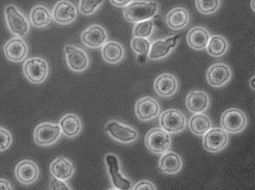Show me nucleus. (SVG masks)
<instances>
[{
    "label": "nucleus",
    "mask_w": 255,
    "mask_h": 190,
    "mask_svg": "<svg viewBox=\"0 0 255 190\" xmlns=\"http://www.w3.org/2000/svg\"><path fill=\"white\" fill-rule=\"evenodd\" d=\"M158 10V4L153 0H135L124 7V15L126 20L137 22L151 19Z\"/></svg>",
    "instance_id": "nucleus-1"
},
{
    "label": "nucleus",
    "mask_w": 255,
    "mask_h": 190,
    "mask_svg": "<svg viewBox=\"0 0 255 190\" xmlns=\"http://www.w3.org/2000/svg\"><path fill=\"white\" fill-rule=\"evenodd\" d=\"M25 77L31 83L39 84L47 78L49 66L47 61L41 57H33L27 59L23 65Z\"/></svg>",
    "instance_id": "nucleus-2"
},
{
    "label": "nucleus",
    "mask_w": 255,
    "mask_h": 190,
    "mask_svg": "<svg viewBox=\"0 0 255 190\" xmlns=\"http://www.w3.org/2000/svg\"><path fill=\"white\" fill-rule=\"evenodd\" d=\"M4 15L7 25L12 33L19 37L27 34L29 28L28 22L16 7L12 4L7 5Z\"/></svg>",
    "instance_id": "nucleus-3"
},
{
    "label": "nucleus",
    "mask_w": 255,
    "mask_h": 190,
    "mask_svg": "<svg viewBox=\"0 0 255 190\" xmlns=\"http://www.w3.org/2000/svg\"><path fill=\"white\" fill-rule=\"evenodd\" d=\"M145 143L152 153L162 154L169 149L171 139L169 133L161 128L156 127L148 132L145 138Z\"/></svg>",
    "instance_id": "nucleus-4"
},
{
    "label": "nucleus",
    "mask_w": 255,
    "mask_h": 190,
    "mask_svg": "<svg viewBox=\"0 0 255 190\" xmlns=\"http://www.w3.org/2000/svg\"><path fill=\"white\" fill-rule=\"evenodd\" d=\"M159 123L160 128L168 133L176 134L185 128L186 120L184 115L179 110L169 109L160 114Z\"/></svg>",
    "instance_id": "nucleus-5"
},
{
    "label": "nucleus",
    "mask_w": 255,
    "mask_h": 190,
    "mask_svg": "<svg viewBox=\"0 0 255 190\" xmlns=\"http://www.w3.org/2000/svg\"><path fill=\"white\" fill-rule=\"evenodd\" d=\"M247 124V118L241 110L232 108L225 110L221 117V125L227 132L238 133L242 132Z\"/></svg>",
    "instance_id": "nucleus-6"
},
{
    "label": "nucleus",
    "mask_w": 255,
    "mask_h": 190,
    "mask_svg": "<svg viewBox=\"0 0 255 190\" xmlns=\"http://www.w3.org/2000/svg\"><path fill=\"white\" fill-rule=\"evenodd\" d=\"M61 133L59 125L49 122L38 125L33 132V138L36 144L46 146L53 144L59 138Z\"/></svg>",
    "instance_id": "nucleus-7"
},
{
    "label": "nucleus",
    "mask_w": 255,
    "mask_h": 190,
    "mask_svg": "<svg viewBox=\"0 0 255 190\" xmlns=\"http://www.w3.org/2000/svg\"><path fill=\"white\" fill-rule=\"evenodd\" d=\"M64 52L67 65L73 71L81 72L89 66V56L83 49L68 44L65 46Z\"/></svg>",
    "instance_id": "nucleus-8"
},
{
    "label": "nucleus",
    "mask_w": 255,
    "mask_h": 190,
    "mask_svg": "<svg viewBox=\"0 0 255 190\" xmlns=\"http://www.w3.org/2000/svg\"><path fill=\"white\" fill-rule=\"evenodd\" d=\"M232 72L230 67L223 62H217L211 65L206 74V79L210 85L221 87L231 80Z\"/></svg>",
    "instance_id": "nucleus-9"
},
{
    "label": "nucleus",
    "mask_w": 255,
    "mask_h": 190,
    "mask_svg": "<svg viewBox=\"0 0 255 190\" xmlns=\"http://www.w3.org/2000/svg\"><path fill=\"white\" fill-rule=\"evenodd\" d=\"M229 137L223 129L216 127L210 129L203 137V145L207 151L218 152L223 149L228 144Z\"/></svg>",
    "instance_id": "nucleus-10"
},
{
    "label": "nucleus",
    "mask_w": 255,
    "mask_h": 190,
    "mask_svg": "<svg viewBox=\"0 0 255 190\" xmlns=\"http://www.w3.org/2000/svg\"><path fill=\"white\" fill-rule=\"evenodd\" d=\"M78 16L77 8L71 1L61 0L53 8L52 16L57 23L66 25L76 20Z\"/></svg>",
    "instance_id": "nucleus-11"
},
{
    "label": "nucleus",
    "mask_w": 255,
    "mask_h": 190,
    "mask_svg": "<svg viewBox=\"0 0 255 190\" xmlns=\"http://www.w3.org/2000/svg\"><path fill=\"white\" fill-rule=\"evenodd\" d=\"M14 175L19 183L28 185L37 180L39 175V170L37 165L33 161L23 160L16 166Z\"/></svg>",
    "instance_id": "nucleus-12"
},
{
    "label": "nucleus",
    "mask_w": 255,
    "mask_h": 190,
    "mask_svg": "<svg viewBox=\"0 0 255 190\" xmlns=\"http://www.w3.org/2000/svg\"><path fill=\"white\" fill-rule=\"evenodd\" d=\"M105 162L112 182L115 187L122 190L130 189V181L120 172L119 163L117 156L113 154H108L105 157Z\"/></svg>",
    "instance_id": "nucleus-13"
},
{
    "label": "nucleus",
    "mask_w": 255,
    "mask_h": 190,
    "mask_svg": "<svg viewBox=\"0 0 255 190\" xmlns=\"http://www.w3.org/2000/svg\"><path fill=\"white\" fill-rule=\"evenodd\" d=\"M107 38L108 35L106 30L99 24L91 25L81 34L82 42L91 48L102 47L107 42Z\"/></svg>",
    "instance_id": "nucleus-14"
},
{
    "label": "nucleus",
    "mask_w": 255,
    "mask_h": 190,
    "mask_svg": "<svg viewBox=\"0 0 255 190\" xmlns=\"http://www.w3.org/2000/svg\"><path fill=\"white\" fill-rule=\"evenodd\" d=\"M179 36L175 35L154 41L150 45L148 58L151 60H158L166 57L176 46Z\"/></svg>",
    "instance_id": "nucleus-15"
},
{
    "label": "nucleus",
    "mask_w": 255,
    "mask_h": 190,
    "mask_svg": "<svg viewBox=\"0 0 255 190\" xmlns=\"http://www.w3.org/2000/svg\"><path fill=\"white\" fill-rule=\"evenodd\" d=\"M156 93L161 97H169L174 95L178 88V82L172 74L164 73L158 75L154 81Z\"/></svg>",
    "instance_id": "nucleus-16"
},
{
    "label": "nucleus",
    "mask_w": 255,
    "mask_h": 190,
    "mask_svg": "<svg viewBox=\"0 0 255 190\" xmlns=\"http://www.w3.org/2000/svg\"><path fill=\"white\" fill-rule=\"evenodd\" d=\"M160 111V105L157 101L150 97H143L138 100L135 104V113L142 121H149L155 118Z\"/></svg>",
    "instance_id": "nucleus-17"
},
{
    "label": "nucleus",
    "mask_w": 255,
    "mask_h": 190,
    "mask_svg": "<svg viewBox=\"0 0 255 190\" xmlns=\"http://www.w3.org/2000/svg\"><path fill=\"white\" fill-rule=\"evenodd\" d=\"M105 131L112 137L123 143L132 142L137 136L134 129L116 121L109 122L105 127Z\"/></svg>",
    "instance_id": "nucleus-18"
},
{
    "label": "nucleus",
    "mask_w": 255,
    "mask_h": 190,
    "mask_svg": "<svg viewBox=\"0 0 255 190\" xmlns=\"http://www.w3.org/2000/svg\"><path fill=\"white\" fill-rule=\"evenodd\" d=\"M27 52L28 47L26 43L20 37L10 39L4 47L6 57L13 62L23 60L26 56Z\"/></svg>",
    "instance_id": "nucleus-19"
},
{
    "label": "nucleus",
    "mask_w": 255,
    "mask_h": 190,
    "mask_svg": "<svg viewBox=\"0 0 255 190\" xmlns=\"http://www.w3.org/2000/svg\"><path fill=\"white\" fill-rule=\"evenodd\" d=\"M186 106L192 113H200L209 107L210 100L207 94L201 90L190 91L186 97Z\"/></svg>",
    "instance_id": "nucleus-20"
},
{
    "label": "nucleus",
    "mask_w": 255,
    "mask_h": 190,
    "mask_svg": "<svg viewBox=\"0 0 255 190\" xmlns=\"http://www.w3.org/2000/svg\"><path fill=\"white\" fill-rule=\"evenodd\" d=\"M182 167L181 157L173 151H166L163 153L159 160V169L165 174H176L180 171Z\"/></svg>",
    "instance_id": "nucleus-21"
},
{
    "label": "nucleus",
    "mask_w": 255,
    "mask_h": 190,
    "mask_svg": "<svg viewBox=\"0 0 255 190\" xmlns=\"http://www.w3.org/2000/svg\"><path fill=\"white\" fill-rule=\"evenodd\" d=\"M210 37L208 31L202 26H195L191 28L186 36L189 46L197 50L205 49Z\"/></svg>",
    "instance_id": "nucleus-22"
},
{
    "label": "nucleus",
    "mask_w": 255,
    "mask_h": 190,
    "mask_svg": "<svg viewBox=\"0 0 255 190\" xmlns=\"http://www.w3.org/2000/svg\"><path fill=\"white\" fill-rule=\"evenodd\" d=\"M103 59L108 63L116 64L120 62L124 56V49L121 43L116 41L106 42L101 48Z\"/></svg>",
    "instance_id": "nucleus-23"
},
{
    "label": "nucleus",
    "mask_w": 255,
    "mask_h": 190,
    "mask_svg": "<svg viewBox=\"0 0 255 190\" xmlns=\"http://www.w3.org/2000/svg\"><path fill=\"white\" fill-rule=\"evenodd\" d=\"M189 20L188 11L184 8L177 7L170 10L166 16V22L170 28L178 30L184 27Z\"/></svg>",
    "instance_id": "nucleus-24"
},
{
    "label": "nucleus",
    "mask_w": 255,
    "mask_h": 190,
    "mask_svg": "<svg viewBox=\"0 0 255 190\" xmlns=\"http://www.w3.org/2000/svg\"><path fill=\"white\" fill-rule=\"evenodd\" d=\"M50 170L52 176L64 181L72 176L74 169L68 159L60 157L55 159L51 164Z\"/></svg>",
    "instance_id": "nucleus-25"
},
{
    "label": "nucleus",
    "mask_w": 255,
    "mask_h": 190,
    "mask_svg": "<svg viewBox=\"0 0 255 190\" xmlns=\"http://www.w3.org/2000/svg\"><path fill=\"white\" fill-rule=\"evenodd\" d=\"M188 127L190 131L197 136H203L212 128V122L208 116L195 113L189 120Z\"/></svg>",
    "instance_id": "nucleus-26"
},
{
    "label": "nucleus",
    "mask_w": 255,
    "mask_h": 190,
    "mask_svg": "<svg viewBox=\"0 0 255 190\" xmlns=\"http://www.w3.org/2000/svg\"><path fill=\"white\" fill-rule=\"evenodd\" d=\"M206 48L209 55L220 57L225 55L228 51L229 43L224 37L215 34L210 36Z\"/></svg>",
    "instance_id": "nucleus-27"
},
{
    "label": "nucleus",
    "mask_w": 255,
    "mask_h": 190,
    "mask_svg": "<svg viewBox=\"0 0 255 190\" xmlns=\"http://www.w3.org/2000/svg\"><path fill=\"white\" fill-rule=\"evenodd\" d=\"M52 15L45 6L37 5L34 6L30 13V19L32 24L37 27H43L50 24Z\"/></svg>",
    "instance_id": "nucleus-28"
},
{
    "label": "nucleus",
    "mask_w": 255,
    "mask_h": 190,
    "mask_svg": "<svg viewBox=\"0 0 255 190\" xmlns=\"http://www.w3.org/2000/svg\"><path fill=\"white\" fill-rule=\"evenodd\" d=\"M60 127L61 131L68 137L77 135L81 128L79 119L75 115L68 114L65 116L60 121Z\"/></svg>",
    "instance_id": "nucleus-29"
},
{
    "label": "nucleus",
    "mask_w": 255,
    "mask_h": 190,
    "mask_svg": "<svg viewBox=\"0 0 255 190\" xmlns=\"http://www.w3.org/2000/svg\"><path fill=\"white\" fill-rule=\"evenodd\" d=\"M153 27L151 19L136 22L132 30L133 36L147 38L151 34Z\"/></svg>",
    "instance_id": "nucleus-30"
},
{
    "label": "nucleus",
    "mask_w": 255,
    "mask_h": 190,
    "mask_svg": "<svg viewBox=\"0 0 255 190\" xmlns=\"http://www.w3.org/2000/svg\"><path fill=\"white\" fill-rule=\"evenodd\" d=\"M150 43L146 38L134 36L130 43L132 50L137 55L148 56Z\"/></svg>",
    "instance_id": "nucleus-31"
},
{
    "label": "nucleus",
    "mask_w": 255,
    "mask_h": 190,
    "mask_svg": "<svg viewBox=\"0 0 255 190\" xmlns=\"http://www.w3.org/2000/svg\"><path fill=\"white\" fill-rule=\"evenodd\" d=\"M220 0H196L197 9L204 14L216 12L220 7Z\"/></svg>",
    "instance_id": "nucleus-32"
},
{
    "label": "nucleus",
    "mask_w": 255,
    "mask_h": 190,
    "mask_svg": "<svg viewBox=\"0 0 255 190\" xmlns=\"http://www.w3.org/2000/svg\"><path fill=\"white\" fill-rule=\"evenodd\" d=\"M104 0H79L78 9L85 15L94 14L102 5Z\"/></svg>",
    "instance_id": "nucleus-33"
},
{
    "label": "nucleus",
    "mask_w": 255,
    "mask_h": 190,
    "mask_svg": "<svg viewBox=\"0 0 255 190\" xmlns=\"http://www.w3.org/2000/svg\"><path fill=\"white\" fill-rule=\"evenodd\" d=\"M13 138L8 130L0 126V152L7 150L11 145Z\"/></svg>",
    "instance_id": "nucleus-34"
},
{
    "label": "nucleus",
    "mask_w": 255,
    "mask_h": 190,
    "mask_svg": "<svg viewBox=\"0 0 255 190\" xmlns=\"http://www.w3.org/2000/svg\"><path fill=\"white\" fill-rule=\"evenodd\" d=\"M50 190H69L70 189L63 180L56 178L52 176L49 183Z\"/></svg>",
    "instance_id": "nucleus-35"
},
{
    "label": "nucleus",
    "mask_w": 255,
    "mask_h": 190,
    "mask_svg": "<svg viewBox=\"0 0 255 190\" xmlns=\"http://www.w3.org/2000/svg\"><path fill=\"white\" fill-rule=\"evenodd\" d=\"M134 190H155L156 188L154 185L148 181H142L138 183L134 188Z\"/></svg>",
    "instance_id": "nucleus-36"
},
{
    "label": "nucleus",
    "mask_w": 255,
    "mask_h": 190,
    "mask_svg": "<svg viewBox=\"0 0 255 190\" xmlns=\"http://www.w3.org/2000/svg\"><path fill=\"white\" fill-rule=\"evenodd\" d=\"M12 190L13 188L10 182L3 178H0V190Z\"/></svg>",
    "instance_id": "nucleus-37"
},
{
    "label": "nucleus",
    "mask_w": 255,
    "mask_h": 190,
    "mask_svg": "<svg viewBox=\"0 0 255 190\" xmlns=\"http://www.w3.org/2000/svg\"><path fill=\"white\" fill-rule=\"evenodd\" d=\"M133 0H110L114 5L117 7H125Z\"/></svg>",
    "instance_id": "nucleus-38"
},
{
    "label": "nucleus",
    "mask_w": 255,
    "mask_h": 190,
    "mask_svg": "<svg viewBox=\"0 0 255 190\" xmlns=\"http://www.w3.org/2000/svg\"><path fill=\"white\" fill-rule=\"evenodd\" d=\"M147 56L137 55V62L139 64H143L145 63Z\"/></svg>",
    "instance_id": "nucleus-39"
},
{
    "label": "nucleus",
    "mask_w": 255,
    "mask_h": 190,
    "mask_svg": "<svg viewBox=\"0 0 255 190\" xmlns=\"http://www.w3.org/2000/svg\"><path fill=\"white\" fill-rule=\"evenodd\" d=\"M250 87L253 89V90H255V76L253 75L252 77H251L250 82H249Z\"/></svg>",
    "instance_id": "nucleus-40"
},
{
    "label": "nucleus",
    "mask_w": 255,
    "mask_h": 190,
    "mask_svg": "<svg viewBox=\"0 0 255 190\" xmlns=\"http://www.w3.org/2000/svg\"><path fill=\"white\" fill-rule=\"evenodd\" d=\"M251 8L253 9V11H255V0H251Z\"/></svg>",
    "instance_id": "nucleus-41"
}]
</instances>
